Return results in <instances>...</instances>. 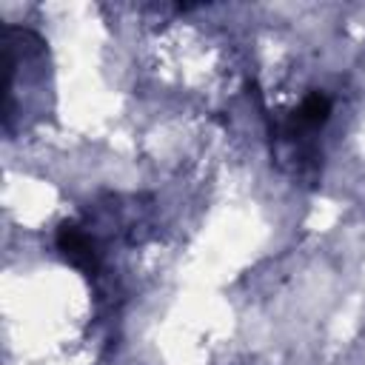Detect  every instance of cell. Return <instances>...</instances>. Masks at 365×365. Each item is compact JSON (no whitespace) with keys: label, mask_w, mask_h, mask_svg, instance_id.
<instances>
[{"label":"cell","mask_w":365,"mask_h":365,"mask_svg":"<svg viewBox=\"0 0 365 365\" xmlns=\"http://www.w3.org/2000/svg\"><path fill=\"white\" fill-rule=\"evenodd\" d=\"M57 248L63 251V257L80 268L83 274H97V251L91 245V240L74 225V222H63L57 231Z\"/></svg>","instance_id":"cell-1"},{"label":"cell","mask_w":365,"mask_h":365,"mask_svg":"<svg viewBox=\"0 0 365 365\" xmlns=\"http://www.w3.org/2000/svg\"><path fill=\"white\" fill-rule=\"evenodd\" d=\"M328 114H331V100L317 91V94H311V97L299 106V111H297L294 120L288 123V134H302V131H308V128H319V125L328 120Z\"/></svg>","instance_id":"cell-2"}]
</instances>
